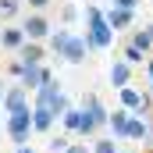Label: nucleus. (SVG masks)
I'll use <instances>...</instances> for the list:
<instances>
[{"instance_id":"1","label":"nucleus","mask_w":153,"mask_h":153,"mask_svg":"<svg viewBox=\"0 0 153 153\" xmlns=\"http://www.w3.org/2000/svg\"><path fill=\"white\" fill-rule=\"evenodd\" d=\"M114 36L117 32L111 29L103 7L89 4V7H85V39H89V50H111V46H114Z\"/></svg>"},{"instance_id":"2","label":"nucleus","mask_w":153,"mask_h":153,"mask_svg":"<svg viewBox=\"0 0 153 153\" xmlns=\"http://www.w3.org/2000/svg\"><path fill=\"white\" fill-rule=\"evenodd\" d=\"M85 117H82V128H78V135L82 139H93L100 128H107V121H111V111L103 107V100L96 96V93H82V103H78Z\"/></svg>"},{"instance_id":"3","label":"nucleus","mask_w":153,"mask_h":153,"mask_svg":"<svg viewBox=\"0 0 153 153\" xmlns=\"http://www.w3.org/2000/svg\"><path fill=\"white\" fill-rule=\"evenodd\" d=\"M4 132L11 135L14 146H25V143L32 139V132H36V125H32V107H29V111H18V114H7Z\"/></svg>"},{"instance_id":"4","label":"nucleus","mask_w":153,"mask_h":153,"mask_svg":"<svg viewBox=\"0 0 153 153\" xmlns=\"http://www.w3.org/2000/svg\"><path fill=\"white\" fill-rule=\"evenodd\" d=\"M22 29H25V36H29V39H39V43H46L50 32H53V25H50L46 11H29V18L22 22Z\"/></svg>"},{"instance_id":"5","label":"nucleus","mask_w":153,"mask_h":153,"mask_svg":"<svg viewBox=\"0 0 153 153\" xmlns=\"http://www.w3.org/2000/svg\"><path fill=\"white\" fill-rule=\"evenodd\" d=\"M29 107H32L29 103V89L22 82H14V85L4 89V114H18V111H29Z\"/></svg>"},{"instance_id":"6","label":"nucleus","mask_w":153,"mask_h":153,"mask_svg":"<svg viewBox=\"0 0 153 153\" xmlns=\"http://www.w3.org/2000/svg\"><path fill=\"white\" fill-rule=\"evenodd\" d=\"M85 53H93V50H89V39H85V36H75V32H71L68 46L61 50V57H57V61H68V64H85Z\"/></svg>"},{"instance_id":"7","label":"nucleus","mask_w":153,"mask_h":153,"mask_svg":"<svg viewBox=\"0 0 153 153\" xmlns=\"http://www.w3.org/2000/svg\"><path fill=\"white\" fill-rule=\"evenodd\" d=\"M50 78H53V71H50L46 64H25V75L18 78V82H22L29 93H36L39 85H43V82H50Z\"/></svg>"},{"instance_id":"8","label":"nucleus","mask_w":153,"mask_h":153,"mask_svg":"<svg viewBox=\"0 0 153 153\" xmlns=\"http://www.w3.org/2000/svg\"><path fill=\"white\" fill-rule=\"evenodd\" d=\"M25 29L22 25H4L0 29V50H7V53H18L22 46H25Z\"/></svg>"},{"instance_id":"9","label":"nucleus","mask_w":153,"mask_h":153,"mask_svg":"<svg viewBox=\"0 0 153 153\" xmlns=\"http://www.w3.org/2000/svg\"><path fill=\"white\" fill-rule=\"evenodd\" d=\"M103 14H107V22H111V29H114V32H125V29H132V25H135V11H132V7H114V4H111Z\"/></svg>"},{"instance_id":"10","label":"nucleus","mask_w":153,"mask_h":153,"mask_svg":"<svg viewBox=\"0 0 153 153\" xmlns=\"http://www.w3.org/2000/svg\"><path fill=\"white\" fill-rule=\"evenodd\" d=\"M132 71H135V64H128L125 57H114V64H111V71H107V78H111V89L128 85V82H132Z\"/></svg>"},{"instance_id":"11","label":"nucleus","mask_w":153,"mask_h":153,"mask_svg":"<svg viewBox=\"0 0 153 153\" xmlns=\"http://www.w3.org/2000/svg\"><path fill=\"white\" fill-rule=\"evenodd\" d=\"M128 121H132V111L117 103V111H111V121H107V128L114 132V139L125 143V135H128Z\"/></svg>"},{"instance_id":"12","label":"nucleus","mask_w":153,"mask_h":153,"mask_svg":"<svg viewBox=\"0 0 153 153\" xmlns=\"http://www.w3.org/2000/svg\"><path fill=\"white\" fill-rule=\"evenodd\" d=\"M32 125H36V132L50 135L53 125H57V114H53L50 107H43V103H32Z\"/></svg>"},{"instance_id":"13","label":"nucleus","mask_w":153,"mask_h":153,"mask_svg":"<svg viewBox=\"0 0 153 153\" xmlns=\"http://www.w3.org/2000/svg\"><path fill=\"white\" fill-rule=\"evenodd\" d=\"M146 135H150V128H146V117L132 111V121H128V135H125V143H135V146H146Z\"/></svg>"},{"instance_id":"14","label":"nucleus","mask_w":153,"mask_h":153,"mask_svg":"<svg viewBox=\"0 0 153 153\" xmlns=\"http://www.w3.org/2000/svg\"><path fill=\"white\" fill-rule=\"evenodd\" d=\"M143 96H146V89H139V85H132V82L117 89V103H121V107H128V111H139Z\"/></svg>"},{"instance_id":"15","label":"nucleus","mask_w":153,"mask_h":153,"mask_svg":"<svg viewBox=\"0 0 153 153\" xmlns=\"http://www.w3.org/2000/svg\"><path fill=\"white\" fill-rule=\"evenodd\" d=\"M18 57H22L25 64H43V57H46V43H39V39H25V46L18 50Z\"/></svg>"},{"instance_id":"16","label":"nucleus","mask_w":153,"mask_h":153,"mask_svg":"<svg viewBox=\"0 0 153 153\" xmlns=\"http://www.w3.org/2000/svg\"><path fill=\"white\" fill-rule=\"evenodd\" d=\"M61 93H64V89H61V82H57V78H50V82H43V85L36 89V103H43V107H53V100H57Z\"/></svg>"},{"instance_id":"17","label":"nucleus","mask_w":153,"mask_h":153,"mask_svg":"<svg viewBox=\"0 0 153 153\" xmlns=\"http://www.w3.org/2000/svg\"><path fill=\"white\" fill-rule=\"evenodd\" d=\"M68 39H71V25H61V29H53L50 39H46V50L53 53V57H61V50L68 46Z\"/></svg>"},{"instance_id":"18","label":"nucleus","mask_w":153,"mask_h":153,"mask_svg":"<svg viewBox=\"0 0 153 153\" xmlns=\"http://www.w3.org/2000/svg\"><path fill=\"white\" fill-rule=\"evenodd\" d=\"M82 117H85V111H82V107H68V111L61 114V128H64L68 135H78V128H82Z\"/></svg>"},{"instance_id":"19","label":"nucleus","mask_w":153,"mask_h":153,"mask_svg":"<svg viewBox=\"0 0 153 153\" xmlns=\"http://www.w3.org/2000/svg\"><path fill=\"white\" fill-rule=\"evenodd\" d=\"M121 57H125L128 64H135V68H143V64H146V50H139L135 43H125V50H121Z\"/></svg>"},{"instance_id":"20","label":"nucleus","mask_w":153,"mask_h":153,"mask_svg":"<svg viewBox=\"0 0 153 153\" xmlns=\"http://www.w3.org/2000/svg\"><path fill=\"white\" fill-rule=\"evenodd\" d=\"M89 146H93V153H121V146L114 143V135H111V139H103V135L96 139V135H93V143H89Z\"/></svg>"},{"instance_id":"21","label":"nucleus","mask_w":153,"mask_h":153,"mask_svg":"<svg viewBox=\"0 0 153 153\" xmlns=\"http://www.w3.org/2000/svg\"><path fill=\"white\" fill-rule=\"evenodd\" d=\"M22 14V0H0V22H11Z\"/></svg>"},{"instance_id":"22","label":"nucleus","mask_w":153,"mask_h":153,"mask_svg":"<svg viewBox=\"0 0 153 153\" xmlns=\"http://www.w3.org/2000/svg\"><path fill=\"white\" fill-rule=\"evenodd\" d=\"M68 146H71V135H68V132H57V135H50V143H46L50 153H64Z\"/></svg>"},{"instance_id":"23","label":"nucleus","mask_w":153,"mask_h":153,"mask_svg":"<svg viewBox=\"0 0 153 153\" xmlns=\"http://www.w3.org/2000/svg\"><path fill=\"white\" fill-rule=\"evenodd\" d=\"M128 43H135V46H139V50H146V53L153 50V39H150V32H146V29H132Z\"/></svg>"},{"instance_id":"24","label":"nucleus","mask_w":153,"mask_h":153,"mask_svg":"<svg viewBox=\"0 0 153 153\" xmlns=\"http://www.w3.org/2000/svg\"><path fill=\"white\" fill-rule=\"evenodd\" d=\"M78 22V7L75 4H61V25H75Z\"/></svg>"},{"instance_id":"25","label":"nucleus","mask_w":153,"mask_h":153,"mask_svg":"<svg viewBox=\"0 0 153 153\" xmlns=\"http://www.w3.org/2000/svg\"><path fill=\"white\" fill-rule=\"evenodd\" d=\"M7 75H11V78H22V75H25V61H22L18 53L7 61Z\"/></svg>"},{"instance_id":"26","label":"nucleus","mask_w":153,"mask_h":153,"mask_svg":"<svg viewBox=\"0 0 153 153\" xmlns=\"http://www.w3.org/2000/svg\"><path fill=\"white\" fill-rule=\"evenodd\" d=\"M135 114H143V117H153V96H150V93L143 96V103H139V111H135Z\"/></svg>"},{"instance_id":"27","label":"nucleus","mask_w":153,"mask_h":153,"mask_svg":"<svg viewBox=\"0 0 153 153\" xmlns=\"http://www.w3.org/2000/svg\"><path fill=\"white\" fill-rule=\"evenodd\" d=\"M25 4H29V11H50L53 0H25Z\"/></svg>"},{"instance_id":"28","label":"nucleus","mask_w":153,"mask_h":153,"mask_svg":"<svg viewBox=\"0 0 153 153\" xmlns=\"http://www.w3.org/2000/svg\"><path fill=\"white\" fill-rule=\"evenodd\" d=\"M64 153H93V146H89V143H71Z\"/></svg>"},{"instance_id":"29","label":"nucleus","mask_w":153,"mask_h":153,"mask_svg":"<svg viewBox=\"0 0 153 153\" xmlns=\"http://www.w3.org/2000/svg\"><path fill=\"white\" fill-rule=\"evenodd\" d=\"M111 4H114V7H132V11H135L143 0H111Z\"/></svg>"},{"instance_id":"30","label":"nucleus","mask_w":153,"mask_h":153,"mask_svg":"<svg viewBox=\"0 0 153 153\" xmlns=\"http://www.w3.org/2000/svg\"><path fill=\"white\" fill-rule=\"evenodd\" d=\"M146 128H150V135H146V146H153V117H146Z\"/></svg>"},{"instance_id":"31","label":"nucleus","mask_w":153,"mask_h":153,"mask_svg":"<svg viewBox=\"0 0 153 153\" xmlns=\"http://www.w3.org/2000/svg\"><path fill=\"white\" fill-rule=\"evenodd\" d=\"M14 153H36V150H32V146L25 143V146H14Z\"/></svg>"},{"instance_id":"32","label":"nucleus","mask_w":153,"mask_h":153,"mask_svg":"<svg viewBox=\"0 0 153 153\" xmlns=\"http://www.w3.org/2000/svg\"><path fill=\"white\" fill-rule=\"evenodd\" d=\"M146 78H153V57H146Z\"/></svg>"},{"instance_id":"33","label":"nucleus","mask_w":153,"mask_h":153,"mask_svg":"<svg viewBox=\"0 0 153 153\" xmlns=\"http://www.w3.org/2000/svg\"><path fill=\"white\" fill-rule=\"evenodd\" d=\"M4 121H7V114H4V103H0V128H4Z\"/></svg>"},{"instance_id":"34","label":"nucleus","mask_w":153,"mask_h":153,"mask_svg":"<svg viewBox=\"0 0 153 153\" xmlns=\"http://www.w3.org/2000/svg\"><path fill=\"white\" fill-rule=\"evenodd\" d=\"M146 93H150V96H153V78H150V82H146Z\"/></svg>"},{"instance_id":"35","label":"nucleus","mask_w":153,"mask_h":153,"mask_svg":"<svg viewBox=\"0 0 153 153\" xmlns=\"http://www.w3.org/2000/svg\"><path fill=\"white\" fill-rule=\"evenodd\" d=\"M4 89H7V85H4V82H0V103H4Z\"/></svg>"},{"instance_id":"36","label":"nucleus","mask_w":153,"mask_h":153,"mask_svg":"<svg viewBox=\"0 0 153 153\" xmlns=\"http://www.w3.org/2000/svg\"><path fill=\"white\" fill-rule=\"evenodd\" d=\"M146 32H150V39H153V22H150V25H146Z\"/></svg>"},{"instance_id":"37","label":"nucleus","mask_w":153,"mask_h":153,"mask_svg":"<svg viewBox=\"0 0 153 153\" xmlns=\"http://www.w3.org/2000/svg\"><path fill=\"white\" fill-rule=\"evenodd\" d=\"M128 153H139V150H128Z\"/></svg>"}]
</instances>
